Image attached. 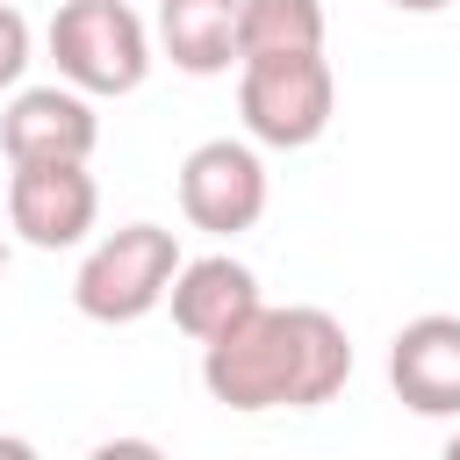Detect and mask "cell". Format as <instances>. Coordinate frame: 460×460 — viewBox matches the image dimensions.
<instances>
[{"mask_svg":"<svg viewBox=\"0 0 460 460\" xmlns=\"http://www.w3.org/2000/svg\"><path fill=\"white\" fill-rule=\"evenodd\" d=\"M352 381V338L331 309L288 302L252 309L223 338L201 345V388L223 410H323Z\"/></svg>","mask_w":460,"mask_h":460,"instance_id":"1","label":"cell"},{"mask_svg":"<svg viewBox=\"0 0 460 460\" xmlns=\"http://www.w3.org/2000/svg\"><path fill=\"white\" fill-rule=\"evenodd\" d=\"M331 108H338V79H331L323 50H273V58L237 65V115H244L252 144L302 151L331 129Z\"/></svg>","mask_w":460,"mask_h":460,"instance_id":"2","label":"cell"},{"mask_svg":"<svg viewBox=\"0 0 460 460\" xmlns=\"http://www.w3.org/2000/svg\"><path fill=\"white\" fill-rule=\"evenodd\" d=\"M172 273H180V237L165 223H122L86 252L72 280V309L86 323H137L165 302Z\"/></svg>","mask_w":460,"mask_h":460,"instance_id":"3","label":"cell"},{"mask_svg":"<svg viewBox=\"0 0 460 460\" xmlns=\"http://www.w3.org/2000/svg\"><path fill=\"white\" fill-rule=\"evenodd\" d=\"M50 58L79 93H137L151 72V29L129 0H65L50 14Z\"/></svg>","mask_w":460,"mask_h":460,"instance_id":"4","label":"cell"},{"mask_svg":"<svg viewBox=\"0 0 460 460\" xmlns=\"http://www.w3.org/2000/svg\"><path fill=\"white\" fill-rule=\"evenodd\" d=\"M101 216V187L86 172V158H36V165H14L7 180V230L36 252H65L93 230Z\"/></svg>","mask_w":460,"mask_h":460,"instance_id":"5","label":"cell"},{"mask_svg":"<svg viewBox=\"0 0 460 460\" xmlns=\"http://www.w3.org/2000/svg\"><path fill=\"white\" fill-rule=\"evenodd\" d=\"M180 208L194 230H216V237H237L266 216V165L252 144L237 137H208L180 158Z\"/></svg>","mask_w":460,"mask_h":460,"instance_id":"6","label":"cell"},{"mask_svg":"<svg viewBox=\"0 0 460 460\" xmlns=\"http://www.w3.org/2000/svg\"><path fill=\"white\" fill-rule=\"evenodd\" d=\"M101 144V115L79 86H22L0 115V151L7 165H36V158H93Z\"/></svg>","mask_w":460,"mask_h":460,"instance_id":"7","label":"cell"},{"mask_svg":"<svg viewBox=\"0 0 460 460\" xmlns=\"http://www.w3.org/2000/svg\"><path fill=\"white\" fill-rule=\"evenodd\" d=\"M388 388L417 417H460V316H410L388 345Z\"/></svg>","mask_w":460,"mask_h":460,"instance_id":"8","label":"cell"},{"mask_svg":"<svg viewBox=\"0 0 460 460\" xmlns=\"http://www.w3.org/2000/svg\"><path fill=\"white\" fill-rule=\"evenodd\" d=\"M165 302H172V323H180L194 345H208V338H223L230 323H244V316L259 309V273H252L244 259H230V252L180 259Z\"/></svg>","mask_w":460,"mask_h":460,"instance_id":"9","label":"cell"},{"mask_svg":"<svg viewBox=\"0 0 460 460\" xmlns=\"http://www.w3.org/2000/svg\"><path fill=\"white\" fill-rule=\"evenodd\" d=\"M237 14L244 0H158V43L180 72L216 79L237 65Z\"/></svg>","mask_w":460,"mask_h":460,"instance_id":"10","label":"cell"},{"mask_svg":"<svg viewBox=\"0 0 460 460\" xmlns=\"http://www.w3.org/2000/svg\"><path fill=\"white\" fill-rule=\"evenodd\" d=\"M273 50H323V0H244L237 14V65Z\"/></svg>","mask_w":460,"mask_h":460,"instance_id":"11","label":"cell"},{"mask_svg":"<svg viewBox=\"0 0 460 460\" xmlns=\"http://www.w3.org/2000/svg\"><path fill=\"white\" fill-rule=\"evenodd\" d=\"M22 72H29V14L0 7V86H14Z\"/></svg>","mask_w":460,"mask_h":460,"instance_id":"12","label":"cell"},{"mask_svg":"<svg viewBox=\"0 0 460 460\" xmlns=\"http://www.w3.org/2000/svg\"><path fill=\"white\" fill-rule=\"evenodd\" d=\"M388 7H402V14H438V7H453V0H388Z\"/></svg>","mask_w":460,"mask_h":460,"instance_id":"13","label":"cell"},{"mask_svg":"<svg viewBox=\"0 0 460 460\" xmlns=\"http://www.w3.org/2000/svg\"><path fill=\"white\" fill-rule=\"evenodd\" d=\"M446 460H460V424H453V438H446Z\"/></svg>","mask_w":460,"mask_h":460,"instance_id":"14","label":"cell"},{"mask_svg":"<svg viewBox=\"0 0 460 460\" xmlns=\"http://www.w3.org/2000/svg\"><path fill=\"white\" fill-rule=\"evenodd\" d=\"M0 273H7V230H0Z\"/></svg>","mask_w":460,"mask_h":460,"instance_id":"15","label":"cell"}]
</instances>
